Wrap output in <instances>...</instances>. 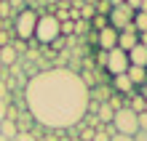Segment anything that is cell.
<instances>
[{
  "mask_svg": "<svg viewBox=\"0 0 147 141\" xmlns=\"http://www.w3.org/2000/svg\"><path fill=\"white\" fill-rule=\"evenodd\" d=\"M35 141H46V138H35Z\"/></svg>",
  "mask_w": 147,
  "mask_h": 141,
  "instance_id": "cell-28",
  "label": "cell"
},
{
  "mask_svg": "<svg viewBox=\"0 0 147 141\" xmlns=\"http://www.w3.org/2000/svg\"><path fill=\"white\" fill-rule=\"evenodd\" d=\"M0 101H8V104H11V88H8L3 80H0Z\"/></svg>",
  "mask_w": 147,
  "mask_h": 141,
  "instance_id": "cell-16",
  "label": "cell"
},
{
  "mask_svg": "<svg viewBox=\"0 0 147 141\" xmlns=\"http://www.w3.org/2000/svg\"><path fill=\"white\" fill-rule=\"evenodd\" d=\"M110 88H112V93H120V96H131V93L136 91L134 83H131V77H128L126 72L112 77V85H110Z\"/></svg>",
  "mask_w": 147,
  "mask_h": 141,
  "instance_id": "cell-8",
  "label": "cell"
},
{
  "mask_svg": "<svg viewBox=\"0 0 147 141\" xmlns=\"http://www.w3.org/2000/svg\"><path fill=\"white\" fill-rule=\"evenodd\" d=\"M136 122H139V130H147V112L136 114Z\"/></svg>",
  "mask_w": 147,
  "mask_h": 141,
  "instance_id": "cell-18",
  "label": "cell"
},
{
  "mask_svg": "<svg viewBox=\"0 0 147 141\" xmlns=\"http://www.w3.org/2000/svg\"><path fill=\"white\" fill-rule=\"evenodd\" d=\"M131 24H134V29H136V32H147V13H144V11H136Z\"/></svg>",
  "mask_w": 147,
  "mask_h": 141,
  "instance_id": "cell-15",
  "label": "cell"
},
{
  "mask_svg": "<svg viewBox=\"0 0 147 141\" xmlns=\"http://www.w3.org/2000/svg\"><path fill=\"white\" fill-rule=\"evenodd\" d=\"M99 48H102V51L118 48V29H112L110 24H107V27H102V29H99Z\"/></svg>",
  "mask_w": 147,
  "mask_h": 141,
  "instance_id": "cell-9",
  "label": "cell"
},
{
  "mask_svg": "<svg viewBox=\"0 0 147 141\" xmlns=\"http://www.w3.org/2000/svg\"><path fill=\"white\" fill-rule=\"evenodd\" d=\"M107 3H110V8H115V5H123L126 0H107Z\"/></svg>",
  "mask_w": 147,
  "mask_h": 141,
  "instance_id": "cell-25",
  "label": "cell"
},
{
  "mask_svg": "<svg viewBox=\"0 0 147 141\" xmlns=\"http://www.w3.org/2000/svg\"><path fill=\"white\" fill-rule=\"evenodd\" d=\"M0 141H8V138H5V136H0Z\"/></svg>",
  "mask_w": 147,
  "mask_h": 141,
  "instance_id": "cell-27",
  "label": "cell"
},
{
  "mask_svg": "<svg viewBox=\"0 0 147 141\" xmlns=\"http://www.w3.org/2000/svg\"><path fill=\"white\" fill-rule=\"evenodd\" d=\"M112 128H115V133H123V136H136V130H139V122H136V112L131 107H118L115 114H112Z\"/></svg>",
  "mask_w": 147,
  "mask_h": 141,
  "instance_id": "cell-3",
  "label": "cell"
},
{
  "mask_svg": "<svg viewBox=\"0 0 147 141\" xmlns=\"http://www.w3.org/2000/svg\"><path fill=\"white\" fill-rule=\"evenodd\" d=\"M8 107H11L8 101H0V122H3V120L8 117Z\"/></svg>",
  "mask_w": 147,
  "mask_h": 141,
  "instance_id": "cell-19",
  "label": "cell"
},
{
  "mask_svg": "<svg viewBox=\"0 0 147 141\" xmlns=\"http://www.w3.org/2000/svg\"><path fill=\"white\" fill-rule=\"evenodd\" d=\"M134 141H147V130H136V136H134Z\"/></svg>",
  "mask_w": 147,
  "mask_h": 141,
  "instance_id": "cell-21",
  "label": "cell"
},
{
  "mask_svg": "<svg viewBox=\"0 0 147 141\" xmlns=\"http://www.w3.org/2000/svg\"><path fill=\"white\" fill-rule=\"evenodd\" d=\"M16 133H19V122H16L13 117H5L3 122H0V136H5V138H16Z\"/></svg>",
  "mask_w": 147,
  "mask_h": 141,
  "instance_id": "cell-14",
  "label": "cell"
},
{
  "mask_svg": "<svg viewBox=\"0 0 147 141\" xmlns=\"http://www.w3.org/2000/svg\"><path fill=\"white\" fill-rule=\"evenodd\" d=\"M16 141H35V136H32L30 130H19V133H16Z\"/></svg>",
  "mask_w": 147,
  "mask_h": 141,
  "instance_id": "cell-17",
  "label": "cell"
},
{
  "mask_svg": "<svg viewBox=\"0 0 147 141\" xmlns=\"http://www.w3.org/2000/svg\"><path fill=\"white\" fill-rule=\"evenodd\" d=\"M110 141H134V136H123V133H115V136H110Z\"/></svg>",
  "mask_w": 147,
  "mask_h": 141,
  "instance_id": "cell-20",
  "label": "cell"
},
{
  "mask_svg": "<svg viewBox=\"0 0 147 141\" xmlns=\"http://www.w3.org/2000/svg\"><path fill=\"white\" fill-rule=\"evenodd\" d=\"M59 35H62V24H59L56 16H51V13H38V24H35V37L38 43H56L59 40Z\"/></svg>",
  "mask_w": 147,
  "mask_h": 141,
  "instance_id": "cell-2",
  "label": "cell"
},
{
  "mask_svg": "<svg viewBox=\"0 0 147 141\" xmlns=\"http://www.w3.org/2000/svg\"><path fill=\"white\" fill-rule=\"evenodd\" d=\"M139 11H144V13H147V0H142V3H139Z\"/></svg>",
  "mask_w": 147,
  "mask_h": 141,
  "instance_id": "cell-26",
  "label": "cell"
},
{
  "mask_svg": "<svg viewBox=\"0 0 147 141\" xmlns=\"http://www.w3.org/2000/svg\"><path fill=\"white\" fill-rule=\"evenodd\" d=\"M139 43H142V45L147 48V32H139Z\"/></svg>",
  "mask_w": 147,
  "mask_h": 141,
  "instance_id": "cell-24",
  "label": "cell"
},
{
  "mask_svg": "<svg viewBox=\"0 0 147 141\" xmlns=\"http://www.w3.org/2000/svg\"><path fill=\"white\" fill-rule=\"evenodd\" d=\"M105 53H107L105 56V67H107V72L112 77H115V75H123L126 69L131 67V64H128V53H126L123 48H112V51H105Z\"/></svg>",
  "mask_w": 147,
  "mask_h": 141,
  "instance_id": "cell-5",
  "label": "cell"
},
{
  "mask_svg": "<svg viewBox=\"0 0 147 141\" xmlns=\"http://www.w3.org/2000/svg\"><path fill=\"white\" fill-rule=\"evenodd\" d=\"M88 85L75 69L54 67L35 72L24 83V107L40 128L70 130L88 114Z\"/></svg>",
  "mask_w": 147,
  "mask_h": 141,
  "instance_id": "cell-1",
  "label": "cell"
},
{
  "mask_svg": "<svg viewBox=\"0 0 147 141\" xmlns=\"http://www.w3.org/2000/svg\"><path fill=\"white\" fill-rule=\"evenodd\" d=\"M126 75L131 77V83H134V88H142V85H147V67H128L126 69Z\"/></svg>",
  "mask_w": 147,
  "mask_h": 141,
  "instance_id": "cell-13",
  "label": "cell"
},
{
  "mask_svg": "<svg viewBox=\"0 0 147 141\" xmlns=\"http://www.w3.org/2000/svg\"><path fill=\"white\" fill-rule=\"evenodd\" d=\"M134 13H136V11H134V8H128L126 3H123V5L110 8V27H112V29H118V32H120V29H126L128 24L134 21Z\"/></svg>",
  "mask_w": 147,
  "mask_h": 141,
  "instance_id": "cell-6",
  "label": "cell"
},
{
  "mask_svg": "<svg viewBox=\"0 0 147 141\" xmlns=\"http://www.w3.org/2000/svg\"><path fill=\"white\" fill-rule=\"evenodd\" d=\"M136 43H139V32L134 29V24H128L126 29H120V32H118V48H123L126 53L136 45Z\"/></svg>",
  "mask_w": 147,
  "mask_h": 141,
  "instance_id": "cell-7",
  "label": "cell"
},
{
  "mask_svg": "<svg viewBox=\"0 0 147 141\" xmlns=\"http://www.w3.org/2000/svg\"><path fill=\"white\" fill-rule=\"evenodd\" d=\"M128 64H134V67H147V48L142 45V43H136V45L128 51Z\"/></svg>",
  "mask_w": 147,
  "mask_h": 141,
  "instance_id": "cell-11",
  "label": "cell"
},
{
  "mask_svg": "<svg viewBox=\"0 0 147 141\" xmlns=\"http://www.w3.org/2000/svg\"><path fill=\"white\" fill-rule=\"evenodd\" d=\"M139 3H142V0H126V5L134 8V11H139Z\"/></svg>",
  "mask_w": 147,
  "mask_h": 141,
  "instance_id": "cell-22",
  "label": "cell"
},
{
  "mask_svg": "<svg viewBox=\"0 0 147 141\" xmlns=\"http://www.w3.org/2000/svg\"><path fill=\"white\" fill-rule=\"evenodd\" d=\"M3 45H8V35L0 29V48H3Z\"/></svg>",
  "mask_w": 147,
  "mask_h": 141,
  "instance_id": "cell-23",
  "label": "cell"
},
{
  "mask_svg": "<svg viewBox=\"0 0 147 141\" xmlns=\"http://www.w3.org/2000/svg\"><path fill=\"white\" fill-rule=\"evenodd\" d=\"M112 114H115V107H112V101H99V107H96V122L99 125H110L112 122Z\"/></svg>",
  "mask_w": 147,
  "mask_h": 141,
  "instance_id": "cell-10",
  "label": "cell"
},
{
  "mask_svg": "<svg viewBox=\"0 0 147 141\" xmlns=\"http://www.w3.org/2000/svg\"><path fill=\"white\" fill-rule=\"evenodd\" d=\"M16 59H19V51H16V48L11 45V43L0 48V67H3V69L13 67V64H16Z\"/></svg>",
  "mask_w": 147,
  "mask_h": 141,
  "instance_id": "cell-12",
  "label": "cell"
},
{
  "mask_svg": "<svg viewBox=\"0 0 147 141\" xmlns=\"http://www.w3.org/2000/svg\"><path fill=\"white\" fill-rule=\"evenodd\" d=\"M35 24H38V13L32 11V8H22V11L16 13V19H13V29H16V35H19L22 40H32Z\"/></svg>",
  "mask_w": 147,
  "mask_h": 141,
  "instance_id": "cell-4",
  "label": "cell"
},
{
  "mask_svg": "<svg viewBox=\"0 0 147 141\" xmlns=\"http://www.w3.org/2000/svg\"><path fill=\"white\" fill-rule=\"evenodd\" d=\"M8 141H16V138H8Z\"/></svg>",
  "mask_w": 147,
  "mask_h": 141,
  "instance_id": "cell-29",
  "label": "cell"
}]
</instances>
